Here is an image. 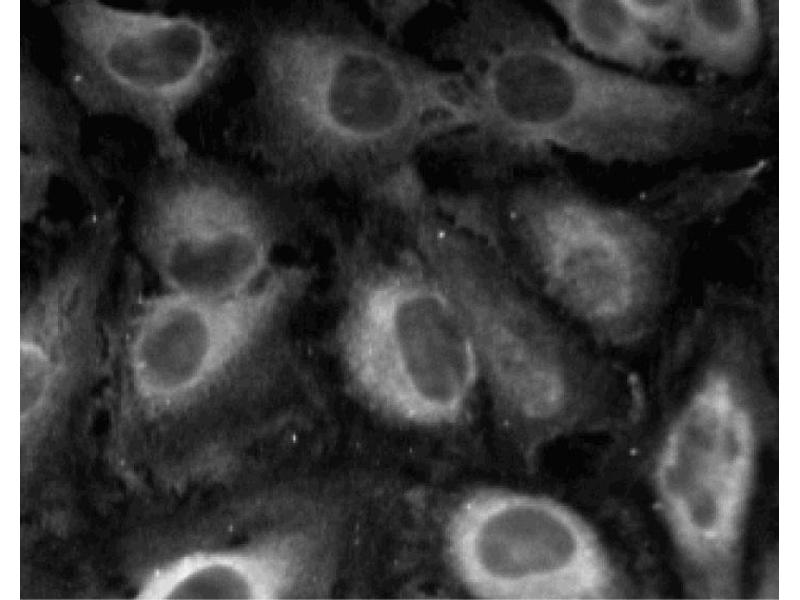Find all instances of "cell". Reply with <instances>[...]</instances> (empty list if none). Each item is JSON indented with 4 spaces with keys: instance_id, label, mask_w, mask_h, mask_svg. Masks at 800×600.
<instances>
[{
    "instance_id": "4fadbf2b",
    "label": "cell",
    "mask_w": 800,
    "mask_h": 600,
    "mask_svg": "<svg viewBox=\"0 0 800 600\" xmlns=\"http://www.w3.org/2000/svg\"><path fill=\"white\" fill-rule=\"evenodd\" d=\"M763 37L754 0H687L677 57L722 75L736 76L756 59Z\"/></svg>"
},
{
    "instance_id": "9c48e42d",
    "label": "cell",
    "mask_w": 800,
    "mask_h": 600,
    "mask_svg": "<svg viewBox=\"0 0 800 600\" xmlns=\"http://www.w3.org/2000/svg\"><path fill=\"white\" fill-rule=\"evenodd\" d=\"M445 546L456 576L476 597L583 600L614 594L615 574L595 532L549 497L472 491L448 516Z\"/></svg>"
},
{
    "instance_id": "7a4b0ae2",
    "label": "cell",
    "mask_w": 800,
    "mask_h": 600,
    "mask_svg": "<svg viewBox=\"0 0 800 600\" xmlns=\"http://www.w3.org/2000/svg\"><path fill=\"white\" fill-rule=\"evenodd\" d=\"M435 55L455 63L479 106L478 124L447 140L479 161L552 148L609 164L640 131L647 93L635 74L573 51L544 17L511 1L474 0ZM477 160V161H478Z\"/></svg>"
},
{
    "instance_id": "52a82bcc",
    "label": "cell",
    "mask_w": 800,
    "mask_h": 600,
    "mask_svg": "<svg viewBox=\"0 0 800 600\" xmlns=\"http://www.w3.org/2000/svg\"><path fill=\"white\" fill-rule=\"evenodd\" d=\"M309 276L299 268L272 270L252 290L227 298L131 293L115 315L111 359L125 401L163 412L204 396L238 369Z\"/></svg>"
},
{
    "instance_id": "9a60e30c",
    "label": "cell",
    "mask_w": 800,
    "mask_h": 600,
    "mask_svg": "<svg viewBox=\"0 0 800 600\" xmlns=\"http://www.w3.org/2000/svg\"><path fill=\"white\" fill-rule=\"evenodd\" d=\"M687 0H623L627 9L657 41L676 43L681 35Z\"/></svg>"
},
{
    "instance_id": "30bf717a",
    "label": "cell",
    "mask_w": 800,
    "mask_h": 600,
    "mask_svg": "<svg viewBox=\"0 0 800 600\" xmlns=\"http://www.w3.org/2000/svg\"><path fill=\"white\" fill-rule=\"evenodd\" d=\"M279 223L250 181L202 169L151 191L137 239L168 291L227 298L268 276Z\"/></svg>"
},
{
    "instance_id": "ba28073f",
    "label": "cell",
    "mask_w": 800,
    "mask_h": 600,
    "mask_svg": "<svg viewBox=\"0 0 800 600\" xmlns=\"http://www.w3.org/2000/svg\"><path fill=\"white\" fill-rule=\"evenodd\" d=\"M754 460L746 394L735 373L716 364L673 423L656 468L664 514L704 596L735 594Z\"/></svg>"
},
{
    "instance_id": "5b68a950",
    "label": "cell",
    "mask_w": 800,
    "mask_h": 600,
    "mask_svg": "<svg viewBox=\"0 0 800 600\" xmlns=\"http://www.w3.org/2000/svg\"><path fill=\"white\" fill-rule=\"evenodd\" d=\"M489 228L466 212L442 210L414 238L456 302L501 412L525 424L556 420L573 401L580 354L485 248Z\"/></svg>"
},
{
    "instance_id": "277c9868",
    "label": "cell",
    "mask_w": 800,
    "mask_h": 600,
    "mask_svg": "<svg viewBox=\"0 0 800 600\" xmlns=\"http://www.w3.org/2000/svg\"><path fill=\"white\" fill-rule=\"evenodd\" d=\"M506 221L547 295L600 338L630 341L655 314L662 248L637 214L548 177L508 196Z\"/></svg>"
},
{
    "instance_id": "8fae6325",
    "label": "cell",
    "mask_w": 800,
    "mask_h": 600,
    "mask_svg": "<svg viewBox=\"0 0 800 600\" xmlns=\"http://www.w3.org/2000/svg\"><path fill=\"white\" fill-rule=\"evenodd\" d=\"M117 238L112 213L96 216L24 296L22 422L59 413L111 366L115 317L107 308Z\"/></svg>"
},
{
    "instance_id": "7c38bea8",
    "label": "cell",
    "mask_w": 800,
    "mask_h": 600,
    "mask_svg": "<svg viewBox=\"0 0 800 600\" xmlns=\"http://www.w3.org/2000/svg\"><path fill=\"white\" fill-rule=\"evenodd\" d=\"M324 550L302 531L226 550L195 552L157 569L161 599H281L305 596L325 577Z\"/></svg>"
},
{
    "instance_id": "8992f818",
    "label": "cell",
    "mask_w": 800,
    "mask_h": 600,
    "mask_svg": "<svg viewBox=\"0 0 800 600\" xmlns=\"http://www.w3.org/2000/svg\"><path fill=\"white\" fill-rule=\"evenodd\" d=\"M61 21L72 53L70 83L81 101L96 112L133 116L152 132L162 157L182 164L187 145L178 118L231 52L218 29L193 16L94 0L66 3Z\"/></svg>"
},
{
    "instance_id": "5bb4252c",
    "label": "cell",
    "mask_w": 800,
    "mask_h": 600,
    "mask_svg": "<svg viewBox=\"0 0 800 600\" xmlns=\"http://www.w3.org/2000/svg\"><path fill=\"white\" fill-rule=\"evenodd\" d=\"M570 40L584 51L636 72H657L677 57L652 37L623 0H550Z\"/></svg>"
},
{
    "instance_id": "2e32d148",
    "label": "cell",
    "mask_w": 800,
    "mask_h": 600,
    "mask_svg": "<svg viewBox=\"0 0 800 600\" xmlns=\"http://www.w3.org/2000/svg\"><path fill=\"white\" fill-rule=\"evenodd\" d=\"M429 1H371L369 8L382 23L388 37H394Z\"/></svg>"
},
{
    "instance_id": "3957f363",
    "label": "cell",
    "mask_w": 800,
    "mask_h": 600,
    "mask_svg": "<svg viewBox=\"0 0 800 600\" xmlns=\"http://www.w3.org/2000/svg\"><path fill=\"white\" fill-rule=\"evenodd\" d=\"M413 260L365 267L352 279L338 355L373 409L417 426L450 425L471 402L480 364L453 297Z\"/></svg>"
},
{
    "instance_id": "6da1fadb",
    "label": "cell",
    "mask_w": 800,
    "mask_h": 600,
    "mask_svg": "<svg viewBox=\"0 0 800 600\" xmlns=\"http://www.w3.org/2000/svg\"><path fill=\"white\" fill-rule=\"evenodd\" d=\"M251 50L243 141L273 186L362 190L479 121L461 72L433 67L338 11L268 23Z\"/></svg>"
}]
</instances>
